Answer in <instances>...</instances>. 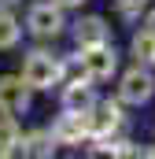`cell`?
I'll return each mask as SVG.
<instances>
[{
    "label": "cell",
    "instance_id": "obj_6",
    "mask_svg": "<svg viewBox=\"0 0 155 159\" xmlns=\"http://www.w3.org/2000/svg\"><path fill=\"white\" fill-rule=\"evenodd\" d=\"M26 26L37 34V37H55L59 30H63V11H59V4H33L30 7V15H26Z\"/></svg>",
    "mask_w": 155,
    "mask_h": 159
},
{
    "label": "cell",
    "instance_id": "obj_1",
    "mask_svg": "<svg viewBox=\"0 0 155 159\" xmlns=\"http://www.w3.org/2000/svg\"><path fill=\"white\" fill-rule=\"evenodd\" d=\"M22 78L30 81L33 89H52L55 81L63 78V67H59V59L48 56V52H30L26 63H22Z\"/></svg>",
    "mask_w": 155,
    "mask_h": 159
},
{
    "label": "cell",
    "instance_id": "obj_16",
    "mask_svg": "<svg viewBox=\"0 0 155 159\" xmlns=\"http://www.w3.org/2000/svg\"><path fill=\"white\" fill-rule=\"evenodd\" d=\"M7 4H15V0H0V7H7Z\"/></svg>",
    "mask_w": 155,
    "mask_h": 159
},
{
    "label": "cell",
    "instance_id": "obj_8",
    "mask_svg": "<svg viewBox=\"0 0 155 159\" xmlns=\"http://www.w3.org/2000/svg\"><path fill=\"white\" fill-rule=\"evenodd\" d=\"M74 41L81 48H92V44H107V22L104 19H96V15H89V19H81L74 26Z\"/></svg>",
    "mask_w": 155,
    "mask_h": 159
},
{
    "label": "cell",
    "instance_id": "obj_11",
    "mask_svg": "<svg viewBox=\"0 0 155 159\" xmlns=\"http://www.w3.org/2000/svg\"><path fill=\"white\" fill-rule=\"evenodd\" d=\"M55 141V133H44V129H37V133H30L22 144H19V152H26V156H52V144Z\"/></svg>",
    "mask_w": 155,
    "mask_h": 159
},
{
    "label": "cell",
    "instance_id": "obj_7",
    "mask_svg": "<svg viewBox=\"0 0 155 159\" xmlns=\"http://www.w3.org/2000/svg\"><path fill=\"white\" fill-rule=\"evenodd\" d=\"M89 119H92V137H111L122 126V107L115 100H100L89 107Z\"/></svg>",
    "mask_w": 155,
    "mask_h": 159
},
{
    "label": "cell",
    "instance_id": "obj_2",
    "mask_svg": "<svg viewBox=\"0 0 155 159\" xmlns=\"http://www.w3.org/2000/svg\"><path fill=\"white\" fill-rule=\"evenodd\" d=\"M52 133H55V144H81L85 137H92V119L89 111H67L52 126Z\"/></svg>",
    "mask_w": 155,
    "mask_h": 159
},
{
    "label": "cell",
    "instance_id": "obj_5",
    "mask_svg": "<svg viewBox=\"0 0 155 159\" xmlns=\"http://www.w3.org/2000/svg\"><path fill=\"white\" fill-rule=\"evenodd\" d=\"M152 93H155V78L144 70V67H133V70L122 74L118 96H122L126 104H144V100H152Z\"/></svg>",
    "mask_w": 155,
    "mask_h": 159
},
{
    "label": "cell",
    "instance_id": "obj_4",
    "mask_svg": "<svg viewBox=\"0 0 155 159\" xmlns=\"http://www.w3.org/2000/svg\"><path fill=\"white\" fill-rule=\"evenodd\" d=\"M115 67H118V56H115L111 44H92V48H85V56H81V70H85L92 81L111 78Z\"/></svg>",
    "mask_w": 155,
    "mask_h": 159
},
{
    "label": "cell",
    "instance_id": "obj_15",
    "mask_svg": "<svg viewBox=\"0 0 155 159\" xmlns=\"http://www.w3.org/2000/svg\"><path fill=\"white\" fill-rule=\"evenodd\" d=\"M59 7H78V4H85V0H55Z\"/></svg>",
    "mask_w": 155,
    "mask_h": 159
},
{
    "label": "cell",
    "instance_id": "obj_13",
    "mask_svg": "<svg viewBox=\"0 0 155 159\" xmlns=\"http://www.w3.org/2000/svg\"><path fill=\"white\" fill-rule=\"evenodd\" d=\"M19 41V22L7 7H0V48H11Z\"/></svg>",
    "mask_w": 155,
    "mask_h": 159
},
{
    "label": "cell",
    "instance_id": "obj_14",
    "mask_svg": "<svg viewBox=\"0 0 155 159\" xmlns=\"http://www.w3.org/2000/svg\"><path fill=\"white\" fill-rule=\"evenodd\" d=\"M118 11L126 19H133V15H140V0H118Z\"/></svg>",
    "mask_w": 155,
    "mask_h": 159
},
{
    "label": "cell",
    "instance_id": "obj_9",
    "mask_svg": "<svg viewBox=\"0 0 155 159\" xmlns=\"http://www.w3.org/2000/svg\"><path fill=\"white\" fill-rule=\"evenodd\" d=\"M89 74L85 78H78V81H70L67 85V93H63V104H67V111H89L96 100H92V85H89Z\"/></svg>",
    "mask_w": 155,
    "mask_h": 159
},
{
    "label": "cell",
    "instance_id": "obj_3",
    "mask_svg": "<svg viewBox=\"0 0 155 159\" xmlns=\"http://www.w3.org/2000/svg\"><path fill=\"white\" fill-rule=\"evenodd\" d=\"M30 89H33V85L22 78V74L0 78V111H7V115L26 111V107H30Z\"/></svg>",
    "mask_w": 155,
    "mask_h": 159
},
{
    "label": "cell",
    "instance_id": "obj_10",
    "mask_svg": "<svg viewBox=\"0 0 155 159\" xmlns=\"http://www.w3.org/2000/svg\"><path fill=\"white\" fill-rule=\"evenodd\" d=\"M19 126H15V115H0V156H11V152H19Z\"/></svg>",
    "mask_w": 155,
    "mask_h": 159
},
{
    "label": "cell",
    "instance_id": "obj_12",
    "mask_svg": "<svg viewBox=\"0 0 155 159\" xmlns=\"http://www.w3.org/2000/svg\"><path fill=\"white\" fill-rule=\"evenodd\" d=\"M133 56L137 63H155V30H140L133 37Z\"/></svg>",
    "mask_w": 155,
    "mask_h": 159
}]
</instances>
